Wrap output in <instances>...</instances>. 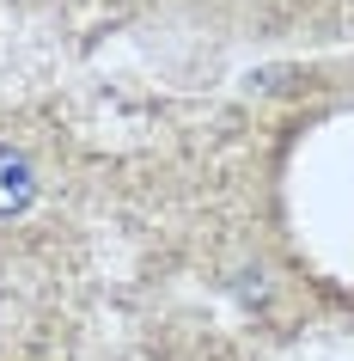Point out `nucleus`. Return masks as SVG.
<instances>
[{
  "label": "nucleus",
  "mask_w": 354,
  "mask_h": 361,
  "mask_svg": "<svg viewBox=\"0 0 354 361\" xmlns=\"http://www.w3.org/2000/svg\"><path fill=\"white\" fill-rule=\"evenodd\" d=\"M31 196H37L31 159H25V153H13V147H0V214H19Z\"/></svg>",
  "instance_id": "f257e3e1"
}]
</instances>
